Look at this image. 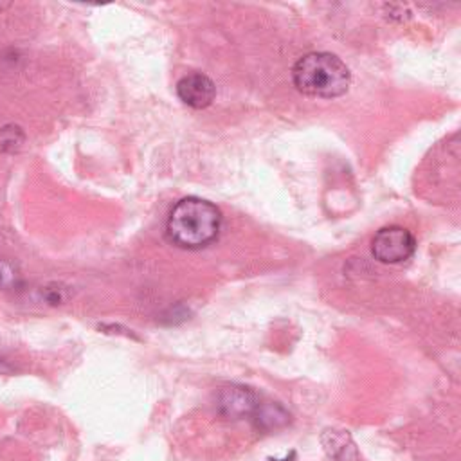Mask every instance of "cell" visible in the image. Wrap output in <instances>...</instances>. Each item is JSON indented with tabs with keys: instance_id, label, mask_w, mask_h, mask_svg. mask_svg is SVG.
I'll return each instance as SVG.
<instances>
[{
	"instance_id": "6da1fadb",
	"label": "cell",
	"mask_w": 461,
	"mask_h": 461,
	"mask_svg": "<svg viewBox=\"0 0 461 461\" xmlns=\"http://www.w3.org/2000/svg\"><path fill=\"white\" fill-rule=\"evenodd\" d=\"M221 223V211L212 202L200 196H185L169 211L166 236L180 249L200 250L218 238Z\"/></svg>"
},
{
	"instance_id": "7a4b0ae2",
	"label": "cell",
	"mask_w": 461,
	"mask_h": 461,
	"mask_svg": "<svg viewBox=\"0 0 461 461\" xmlns=\"http://www.w3.org/2000/svg\"><path fill=\"white\" fill-rule=\"evenodd\" d=\"M292 81L304 95L333 99L349 90L351 72L346 63L331 52H308L295 61Z\"/></svg>"
},
{
	"instance_id": "3957f363",
	"label": "cell",
	"mask_w": 461,
	"mask_h": 461,
	"mask_svg": "<svg viewBox=\"0 0 461 461\" xmlns=\"http://www.w3.org/2000/svg\"><path fill=\"white\" fill-rule=\"evenodd\" d=\"M416 250V238L402 225H387L376 230L371 241V252L376 261L398 265L407 261Z\"/></svg>"
},
{
	"instance_id": "277c9868",
	"label": "cell",
	"mask_w": 461,
	"mask_h": 461,
	"mask_svg": "<svg viewBox=\"0 0 461 461\" xmlns=\"http://www.w3.org/2000/svg\"><path fill=\"white\" fill-rule=\"evenodd\" d=\"M259 405V396L254 389L240 384L225 385L216 394V411L225 420H241L252 416Z\"/></svg>"
},
{
	"instance_id": "5b68a950",
	"label": "cell",
	"mask_w": 461,
	"mask_h": 461,
	"mask_svg": "<svg viewBox=\"0 0 461 461\" xmlns=\"http://www.w3.org/2000/svg\"><path fill=\"white\" fill-rule=\"evenodd\" d=\"M176 95L189 108L202 110L214 101L216 86L209 76L202 72H191L178 79Z\"/></svg>"
},
{
	"instance_id": "8992f818",
	"label": "cell",
	"mask_w": 461,
	"mask_h": 461,
	"mask_svg": "<svg viewBox=\"0 0 461 461\" xmlns=\"http://www.w3.org/2000/svg\"><path fill=\"white\" fill-rule=\"evenodd\" d=\"M321 445L328 457L333 461H358L360 452L351 434L342 429H326L321 434Z\"/></svg>"
},
{
	"instance_id": "52a82bcc",
	"label": "cell",
	"mask_w": 461,
	"mask_h": 461,
	"mask_svg": "<svg viewBox=\"0 0 461 461\" xmlns=\"http://www.w3.org/2000/svg\"><path fill=\"white\" fill-rule=\"evenodd\" d=\"M252 420L254 425L261 430H277L290 423V412L276 402H265L258 405V409L252 414Z\"/></svg>"
},
{
	"instance_id": "ba28073f",
	"label": "cell",
	"mask_w": 461,
	"mask_h": 461,
	"mask_svg": "<svg viewBox=\"0 0 461 461\" xmlns=\"http://www.w3.org/2000/svg\"><path fill=\"white\" fill-rule=\"evenodd\" d=\"M2 131L5 133V135L0 133V144H2V148L11 146V149H18L20 144H22V140H23V135H22L20 128H18V126H11V130H9V128H4Z\"/></svg>"
},
{
	"instance_id": "9c48e42d",
	"label": "cell",
	"mask_w": 461,
	"mask_h": 461,
	"mask_svg": "<svg viewBox=\"0 0 461 461\" xmlns=\"http://www.w3.org/2000/svg\"><path fill=\"white\" fill-rule=\"evenodd\" d=\"M16 285V270L5 259H0V288H11Z\"/></svg>"
},
{
	"instance_id": "30bf717a",
	"label": "cell",
	"mask_w": 461,
	"mask_h": 461,
	"mask_svg": "<svg viewBox=\"0 0 461 461\" xmlns=\"http://www.w3.org/2000/svg\"><path fill=\"white\" fill-rule=\"evenodd\" d=\"M2 371H7V367H5V366L0 362V373H2Z\"/></svg>"
}]
</instances>
